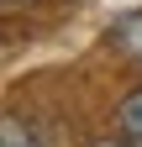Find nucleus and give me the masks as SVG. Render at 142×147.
Returning a JSON list of instances; mask_svg holds the SVG:
<instances>
[{"instance_id": "obj_1", "label": "nucleus", "mask_w": 142, "mask_h": 147, "mask_svg": "<svg viewBox=\"0 0 142 147\" xmlns=\"http://www.w3.org/2000/svg\"><path fill=\"white\" fill-rule=\"evenodd\" d=\"M111 42H116V53H126L132 63H142V11L116 16L111 21Z\"/></svg>"}, {"instance_id": "obj_2", "label": "nucleus", "mask_w": 142, "mask_h": 147, "mask_svg": "<svg viewBox=\"0 0 142 147\" xmlns=\"http://www.w3.org/2000/svg\"><path fill=\"white\" fill-rule=\"evenodd\" d=\"M116 131L126 137L132 147H142V89L121 95V105H116Z\"/></svg>"}, {"instance_id": "obj_3", "label": "nucleus", "mask_w": 142, "mask_h": 147, "mask_svg": "<svg viewBox=\"0 0 142 147\" xmlns=\"http://www.w3.org/2000/svg\"><path fill=\"white\" fill-rule=\"evenodd\" d=\"M0 147H37V137L26 131V121L16 116V110H5V116H0Z\"/></svg>"}, {"instance_id": "obj_4", "label": "nucleus", "mask_w": 142, "mask_h": 147, "mask_svg": "<svg viewBox=\"0 0 142 147\" xmlns=\"http://www.w3.org/2000/svg\"><path fill=\"white\" fill-rule=\"evenodd\" d=\"M90 147H132L126 137H121V142H111V137H105V142H90Z\"/></svg>"}, {"instance_id": "obj_5", "label": "nucleus", "mask_w": 142, "mask_h": 147, "mask_svg": "<svg viewBox=\"0 0 142 147\" xmlns=\"http://www.w3.org/2000/svg\"><path fill=\"white\" fill-rule=\"evenodd\" d=\"M21 5H32V0H5V11H21Z\"/></svg>"}]
</instances>
